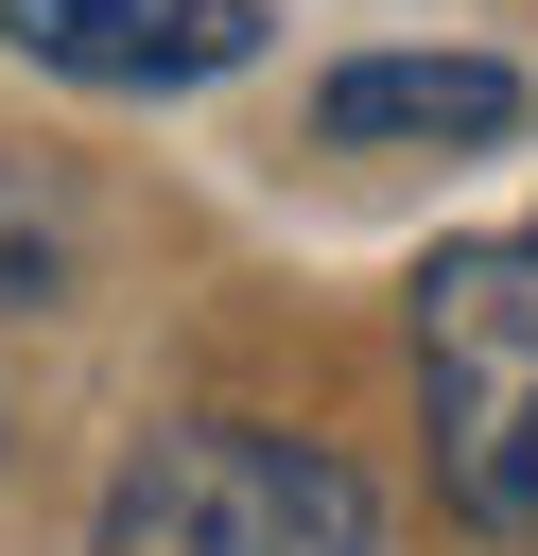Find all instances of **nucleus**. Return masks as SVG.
Masks as SVG:
<instances>
[{
  "label": "nucleus",
  "mask_w": 538,
  "mask_h": 556,
  "mask_svg": "<svg viewBox=\"0 0 538 556\" xmlns=\"http://www.w3.org/2000/svg\"><path fill=\"white\" fill-rule=\"evenodd\" d=\"M330 139H521V70L503 52H347L312 87Z\"/></svg>",
  "instance_id": "nucleus-4"
},
{
  "label": "nucleus",
  "mask_w": 538,
  "mask_h": 556,
  "mask_svg": "<svg viewBox=\"0 0 538 556\" xmlns=\"http://www.w3.org/2000/svg\"><path fill=\"white\" fill-rule=\"evenodd\" d=\"M52 278H69V208H52V191H35L17 156H0V330H17V313H35Z\"/></svg>",
  "instance_id": "nucleus-5"
},
{
  "label": "nucleus",
  "mask_w": 538,
  "mask_h": 556,
  "mask_svg": "<svg viewBox=\"0 0 538 556\" xmlns=\"http://www.w3.org/2000/svg\"><path fill=\"white\" fill-rule=\"evenodd\" d=\"M87 556H382V504L295 417H174L104 469Z\"/></svg>",
  "instance_id": "nucleus-1"
},
{
  "label": "nucleus",
  "mask_w": 538,
  "mask_h": 556,
  "mask_svg": "<svg viewBox=\"0 0 538 556\" xmlns=\"http://www.w3.org/2000/svg\"><path fill=\"white\" fill-rule=\"evenodd\" d=\"M417 417L451 521L538 539V226H486L417 278Z\"/></svg>",
  "instance_id": "nucleus-2"
},
{
  "label": "nucleus",
  "mask_w": 538,
  "mask_h": 556,
  "mask_svg": "<svg viewBox=\"0 0 538 556\" xmlns=\"http://www.w3.org/2000/svg\"><path fill=\"white\" fill-rule=\"evenodd\" d=\"M0 35L69 87H208L260 52V0H0Z\"/></svg>",
  "instance_id": "nucleus-3"
}]
</instances>
